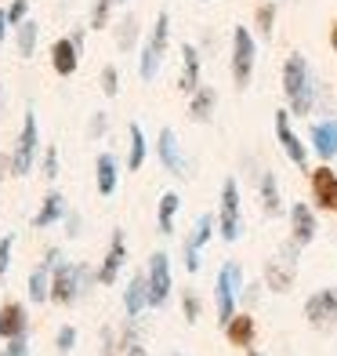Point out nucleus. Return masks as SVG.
I'll list each match as a JSON object with an SVG mask.
<instances>
[{"label": "nucleus", "mask_w": 337, "mask_h": 356, "mask_svg": "<svg viewBox=\"0 0 337 356\" xmlns=\"http://www.w3.org/2000/svg\"><path fill=\"white\" fill-rule=\"evenodd\" d=\"M4 171H8V160L0 156V182H4Z\"/></svg>", "instance_id": "48"}, {"label": "nucleus", "mask_w": 337, "mask_h": 356, "mask_svg": "<svg viewBox=\"0 0 337 356\" xmlns=\"http://www.w3.org/2000/svg\"><path fill=\"white\" fill-rule=\"evenodd\" d=\"M112 4H120V0H94V4H91V29H105L109 26Z\"/></svg>", "instance_id": "33"}, {"label": "nucleus", "mask_w": 337, "mask_h": 356, "mask_svg": "<svg viewBox=\"0 0 337 356\" xmlns=\"http://www.w3.org/2000/svg\"><path fill=\"white\" fill-rule=\"evenodd\" d=\"M200 73H203V58H200V51H196V44H182V76H178V91L182 95H192L203 80H200Z\"/></svg>", "instance_id": "18"}, {"label": "nucleus", "mask_w": 337, "mask_h": 356, "mask_svg": "<svg viewBox=\"0 0 337 356\" xmlns=\"http://www.w3.org/2000/svg\"><path fill=\"white\" fill-rule=\"evenodd\" d=\"M182 313H185V323H196L200 320V295L192 287L182 291Z\"/></svg>", "instance_id": "35"}, {"label": "nucleus", "mask_w": 337, "mask_h": 356, "mask_svg": "<svg viewBox=\"0 0 337 356\" xmlns=\"http://www.w3.org/2000/svg\"><path fill=\"white\" fill-rule=\"evenodd\" d=\"M26 331H29L26 305H19V302L0 305V338H22Z\"/></svg>", "instance_id": "25"}, {"label": "nucleus", "mask_w": 337, "mask_h": 356, "mask_svg": "<svg viewBox=\"0 0 337 356\" xmlns=\"http://www.w3.org/2000/svg\"><path fill=\"white\" fill-rule=\"evenodd\" d=\"M309 149L323 160V164H330V160L337 156V117L316 120L309 127Z\"/></svg>", "instance_id": "16"}, {"label": "nucleus", "mask_w": 337, "mask_h": 356, "mask_svg": "<svg viewBox=\"0 0 337 356\" xmlns=\"http://www.w3.org/2000/svg\"><path fill=\"white\" fill-rule=\"evenodd\" d=\"M214 109H218V91L211 84H200L196 91L189 95V117L196 124H211Z\"/></svg>", "instance_id": "23"}, {"label": "nucleus", "mask_w": 337, "mask_h": 356, "mask_svg": "<svg viewBox=\"0 0 337 356\" xmlns=\"http://www.w3.org/2000/svg\"><path fill=\"white\" fill-rule=\"evenodd\" d=\"M203 4H211V0H203Z\"/></svg>", "instance_id": "52"}, {"label": "nucleus", "mask_w": 337, "mask_h": 356, "mask_svg": "<svg viewBox=\"0 0 337 356\" xmlns=\"http://www.w3.org/2000/svg\"><path fill=\"white\" fill-rule=\"evenodd\" d=\"M127 356H149V353H146V346H138V342H135L131 349H127Z\"/></svg>", "instance_id": "46"}, {"label": "nucleus", "mask_w": 337, "mask_h": 356, "mask_svg": "<svg viewBox=\"0 0 337 356\" xmlns=\"http://www.w3.org/2000/svg\"><path fill=\"white\" fill-rule=\"evenodd\" d=\"M4 356H29V342H26V334H22V338H8Z\"/></svg>", "instance_id": "42"}, {"label": "nucleus", "mask_w": 337, "mask_h": 356, "mask_svg": "<svg viewBox=\"0 0 337 356\" xmlns=\"http://www.w3.org/2000/svg\"><path fill=\"white\" fill-rule=\"evenodd\" d=\"M247 356H261V353H254V349H250V353H247Z\"/></svg>", "instance_id": "49"}, {"label": "nucleus", "mask_w": 337, "mask_h": 356, "mask_svg": "<svg viewBox=\"0 0 337 356\" xmlns=\"http://www.w3.org/2000/svg\"><path fill=\"white\" fill-rule=\"evenodd\" d=\"M58 262H62V251L58 248H51L44 254V262L29 273V302H47L51 298V277H55V269H58Z\"/></svg>", "instance_id": "13"}, {"label": "nucleus", "mask_w": 337, "mask_h": 356, "mask_svg": "<svg viewBox=\"0 0 337 356\" xmlns=\"http://www.w3.org/2000/svg\"><path fill=\"white\" fill-rule=\"evenodd\" d=\"M120 4H127V0H120Z\"/></svg>", "instance_id": "53"}, {"label": "nucleus", "mask_w": 337, "mask_h": 356, "mask_svg": "<svg viewBox=\"0 0 337 356\" xmlns=\"http://www.w3.org/2000/svg\"><path fill=\"white\" fill-rule=\"evenodd\" d=\"M286 215H291V240H294V244H301V248H309L312 240H316V233H319V218L312 211V204L294 200Z\"/></svg>", "instance_id": "14"}, {"label": "nucleus", "mask_w": 337, "mask_h": 356, "mask_svg": "<svg viewBox=\"0 0 337 356\" xmlns=\"http://www.w3.org/2000/svg\"><path fill=\"white\" fill-rule=\"evenodd\" d=\"M26 15H29V0H11L8 4V22L11 26H22Z\"/></svg>", "instance_id": "38"}, {"label": "nucleus", "mask_w": 337, "mask_h": 356, "mask_svg": "<svg viewBox=\"0 0 337 356\" xmlns=\"http://www.w3.org/2000/svg\"><path fill=\"white\" fill-rule=\"evenodd\" d=\"M258 291H261V284H250V287H243V295H239V298H243L247 305H254V302H258Z\"/></svg>", "instance_id": "43"}, {"label": "nucleus", "mask_w": 337, "mask_h": 356, "mask_svg": "<svg viewBox=\"0 0 337 356\" xmlns=\"http://www.w3.org/2000/svg\"><path fill=\"white\" fill-rule=\"evenodd\" d=\"M37 153H40V127H37V113L33 106L26 109V120H22V131H19V142L11 149V160H8V171L15 178H26L37 164Z\"/></svg>", "instance_id": "4"}, {"label": "nucleus", "mask_w": 337, "mask_h": 356, "mask_svg": "<svg viewBox=\"0 0 337 356\" xmlns=\"http://www.w3.org/2000/svg\"><path fill=\"white\" fill-rule=\"evenodd\" d=\"M178 211H182V197L178 193H164L159 207H156V225L164 236H174V218H178Z\"/></svg>", "instance_id": "27"}, {"label": "nucleus", "mask_w": 337, "mask_h": 356, "mask_svg": "<svg viewBox=\"0 0 337 356\" xmlns=\"http://www.w3.org/2000/svg\"><path fill=\"white\" fill-rule=\"evenodd\" d=\"M135 40H138V15L127 11L120 19V26H116V51H131Z\"/></svg>", "instance_id": "31"}, {"label": "nucleus", "mask_w": 337, "mask_h": 356, "mask_svg": "<svg viewBox=\"0 0 337 356\" xmlns=\"http://www.w3.org/2000/svg\"><path fill=\"white\" fill-rule=\"evenodd\" d=\"M330 47L337 51V19H334V26H330Z\"/></svg>", "instance_id": "47"}, {"label": "nucleus", "mask_w": 337, "mask_h": 356, "mask_svg": "<svg viewBox=\"0 0 337 356\" xmlns=\"http://www.w3.org/2000/svg\"><path fill=\"white\" fill-rule=\"evenodd\" d=\"M44 178H47V182H55V178H58V145H47V149H44Z\"/></svg>", "instance_id": "36"}, {"label": "nucleus", "mask_w": 337, "mask_h": 356, "mask_svg": "<svg viewBox=\"0 0 337 356\" xmlns=\"http://www.w3.org/2000/svg\"><path fill=\"white\" fill-rule=\"evenodd\" d=\"M297 254H301V244L286 240V244L279 248V254L265 262V287L268 291L286 295V291L294 287V280H297Z\"/></svg>", "instance_id": "7"}, {"label": "nucleus", "mask_w": 337, "mask_h": 356, "mask_svg": "<svg viewBox=\"0 0 337 356\" xmlns=\"http://www.w3.org/2000/svg\"><path fill=\"white\" fill-rule=\"evenodd\" d=\"M37 40H40V26L33 19H26L22 26H15V44H19V55L22 58H33Z\"/></svg>", "instance_id": "30"}, {"label": "nucleus", "mask_w": 337, "mask_h": 356, "mask_svg": "<svg viewBox=\"0 0 337 356\" xmlns=\"http://www.w3.org/2000/svg\"><path fill=\"white\" fill-rule=\"evenodd\" d=\"M127 135H131V153H127V168H131V171H141V168H146V153H149L146 131H141L138 124H131V127H127Z\"/></svg>", "instance_id": "29"}, {"label": "nucleus", "mask_w": 337, "mask_h": 356, "mask_svg": "<svg viewBox=\"0 0 337 356\" xmlns=\"http://www.w3.org/2000/svg\"><path fill=\"white\" fill-rule=\"evenodd\" d=\"M51 70L58 76H73L80 70V47L73 44V37H58L51 44Z\"/></svg>", "instance_id": "20"}, {"label": "nucleus", "mask_w": 337, "mask_h": 356, "mask_svg": "<svg viewBox=\"0 0 337 356\" xmlns=\"http://www.w3.org/2000/svg\"><path fill=\"white\" fill-rule=\"evenodd\" d=\"M123 262H127V240H123V229H116L112 233V244H109V251H105V262H102V269H98V284H116V273L123 269Z\"/></svg>", "instance_id": "19"}, {"label": "nucleus", "mask_w": 337, "mask_h": 356, "mask_svg": "<svg viewBox=\"0 0 337 356\" xmlns=\"http://www.w3.org/2000/svg\"><path fill=\"white\" fill-rule=\"evenodd\" d=\"M171 356H185V353H171Z\"/></svg>", "instance_id": "50"}, {"label": "nucleus", "mask_w": 337, "mask_h": 356, "mask_svg": "<svg viewBox=\"0 0 337 356\" xmlns=\"http://www.w3.org/2000/svg\"><path fill=\"white\" fill-rule=\"evenodd\" d=\"M11 248H15V236H4V240H0V277H4L8 266H11Z\"/></svg>", "instance_id": "41"}, {"label": "nucleus", "mask_w": 337, "mask_h": 356, "mask_svg": "<svg viewBox=\"0 0 337 356\" xmlns=\"http://www.w3.org/2000/svg\"><path fill=\"white\" fill-rule=\"evenodd\" d=\"M254 26H258L261 40H272V33H276V0H265V4L254 11Z\"/></svg>", "instance_id": "32"}, {"label": "nucleus", "mask_w": 337, "mask_h": 356, "mask_svg": "<svg viewBox=\"0 0 337 356\" xmlns=\"http://www.w3.org/2000/svg\"><path fill=\"white\" fill-rule=\"evenodd\" d=\"M214 229H218V215H200L196 218V225H192V233L185 236V248H207L211 244V236H214Z\"/></svg>", "instance_id": "28"}, {"label": "nucleus", "mask_w": 337, "mask_h": 356, "mask_svg": "<svg viewBox=\"0 0 337 356\" xmlns=\"http://www.w3.org/2000/svg\"><path fill=\"white\" fill-rule=\"evenodd\" d=\"M66 229H69V236H80V215H66Z\"/></svg>", "instance_id": "44"}, {"label": "nucleus", "mask_w": 337, "mask_h": 356, "mask_svg": "<svg viewBox=\"0 0 337 356\" xmlns=\"http://www.w3.org/2000/svg\"><path fill=\"white\" fill-rule=\"evenodd\" d=\"M102 95H105V99H116V95H120V70L116 66H112V62H109V66H102Z\"/></svg>", "instance_id": "34"}, {"label": "nucleus", "mask_w": 337, "mask_h": 356, "mask_svg": "<svg viewBox=\"0 0 337 356\" xmlns=\"http://www.w3.org/2000/svg\"><path fill=\"white\" fill-rule=\"evenodd\" d=\"M105 131H109V117L105 113H94L91 124H87V138H102Z\"/></svg>", "instance_id": "40"}, {"label": "nucleus", "mask_w": 337, "mask_h": 356, "mask_svg": "<svg viewBox=\"0 0 337 356\" xmlns=\"http://www.w3.org/2000/svg\"><path fill=\"white\" fill-rule=\"evenodd\" d=\"M94 186H98L102 197H112L120 186V160L112 153H98V160H94Z\"/></svg>", "instance_id": "22"}, {"label": "nucleus", "mask_w": 337, "mask_h": 356, "mask_svg": "<svg viewBox=\"0 0 337 356\" xmlns=\"http://www.w3.org/2000/svg\"><path fill=\"white\" fill-rule=\"evenodd\" d=\"M0 8H4V0H0Z\"/></svg>", "instance_id": "51"}, {"label": "nucleus", "mask_w": 337, "mask_h": 356, "mask_svg": "<svg viewBox=\"0 0 337 356\" xmlns=\"http://www.w3.org/2000/svg\"><path fill=\"white\" fill-rule=\"evenodd\" d=\"M304 320L316 331H330L337 323V287H323L316 295H309V302H304Z\"/></svg>", "instance_id": "10"}, {"label": "nucleus", "mask_w": 337, "mask_h": 356, "mask_svg": "<svg viewBox=\"0 0 337 356\" xmlns=\"http://www.w3.org/2000/svg\"><path fill=\"white\" fill-rule=\"evenodd\" d=\"M8 8H0V44H4V37H8Z\"/></svg>", "instance_id": "45"}, {"label": "nucleus", "mask_w": 337, "mask_h": 356, "mask_svg": "<svg viewBox=\"0 0 337 356\" xmlns=\"http://www.w3.org/2000/svg\"><path fill=\"white\" fill-rule=\"evenodd\" d=\"M55 346H58V353H73V346H76V327H58V334H55Z\"/></svg>", "instance_id": "37"}, {"label": "nucleus", "mask_w": 337, "mask_h": 356, "mask_svg": "<svg viewBox=\"0 0 337 356\" xmlns=\"http://www.w3.org/2000/svg\"><path fill=\"white\" fill-rule=\"evenodd\" d=\"M218 233L225 244H236L243 236V207H239V182L229 175L221 182V200H218Z\"/></svg>", "instance_id": "5"}, {"label": "nucleus", "mask_w": 337, "mask_h": 356, "mask_svg": "<svg viewBox=\"0 0 337 356\" xmlns=\"http://www.w3.org/2000/svg\"><path fill=\"white\" fill-rule=\"evenodd\" d=\"M156 156H159V164H164L167 175L189 178V156L182 149L178 135H174V127H159V135H156Z\"/></svg>", "instance_id": "9"}, {"label": "nucleus", "mask_w": 337, "mask_h": 356, "mask_svg": "<svg viewBox=\"0 0 337 356\" xmlns=\"http://www.w3.org/2000/svg\"><path fill=\"white\" fill-rule=\"evenodd\" d=\"M283 99L291 106V117H309L316 109L319 84H316V73L309 66V58L301 51H291L283 62Z\"/></svg>", "instance_id": "1"}, {"label": "nucleus", "mask_w": 337, "mask_h": 356, "mask_svg": "<svg viewBox=\"0 0 337 356\" xmlns=\"http://www.w3.org/2000/svg\"><path fill=\"white\" fill-rule=\"evenodd\" d=\"M239 295H243V266H239V262H225L221 273H218V280H214V313H218L221 327L236 316Z\"/></svg>", "instance_id": "3"}, {"label": "nucleus", "mask_w": 337, "mask_h": 356, "mask_svg": "<svg viewBox=\"0 0 337 356\" xmlns=\"http://www.w3.org/2000/svg\"><path fill=\"white\" fill-rule=\"evenodd\" d=\"M254 66H258V44H254V33L247 26H236L232 29V58H229V70H232V84L243 91L254 76Z\"/></svg>", "instance_id": "6"}, {"label": "nucleus", "mask_w": 337, "mask_h": 356, "mask_svg": "<svg viewBox=\"0 0 337 356\" xmlns=\"http://www.w3.org/2000/svg\"><path fill=\"white\" fill-rule=\"evenodd\" d=\"M258 197H261V211H265L268 218H279V215L286 211L276 171H261V178H258Z\"/></svg>", "instance_id": "21"}, {"label": "nucleus", "mask_w": 337, "mask_h": 356, "mask_svg": "<svg viewBox=\"0 0 337 356\" xmlns=\"http://www.w3.org/2000/svg\"><path fill=\"white\" fill-rule=\"evenodd\" d=\"M167 44H171V15L159 11L153 29H149V37H146V44H141V58H138V76L146 80V84H149V80H156L159 66H164Z\"/></svg>", "instance_id": "2"}, {"label": "nucleus", "mask_w": 337, "mask_h": 356, "mask_svg": "<svg viewBox=\"0 0 337 356\" xmlns=\"http://www.w3.org/2000/svg\"><path fill=\"white\" fill-rule=\"evenodd\" d=\"M146 277H149V309H164V305L171 302V291H174L167 251H153V254H149Z\"/></svg>", "instance_id": "8"}, {"label": "nucleus", "mask_w": 337, "mask_h": 356, "mask_svg": "<svg viewBox=\"0 0 337 356\" xmlns=\"http://www.w3.org/2000/svg\"><path fill=\"white\" fill-rule=\"evenodd\" d=\"M309 186H312V200L323 211L337 215V171L330 164H319L316 171H309Z\"/></svg>", "instance_id": "12"}, {"label": "nucleus", "mask_w": 337, "mask_h": 356, "mask_svg": "<svg viewBox=\"0 0 337 356\" xmlns=\"http://www.w3.org/2000/svg\"><path fill=\"white\" fill-rule=\"evenodd\" d=\"M146 309H149V277L146 273H135V277L127 280V287H123V313L135 320Z\"/></svg>", "instance_id": "17"}, {"label": "nucleus", "mask_w": 337, "mask_h": 356, "mask_svg": "<svg viewBox=\"0 0 337 356\" xmlns=\"http://www.w3.org/2000/svg\"><path fill=\"white\" fill-rule=\"evenodd\" d=\"M76 273H80V291L87 295V291H91L94 284H98V273H94L87 262H76Z\"/></svg>", "instance_id": "39"}, {"label": "nucleus", "mask_w": 337, "mask_h": 356, "mask_svg": "<svg viewBox=\"0 0 337 356\" xmlns=\"http://www.w3.org/2000/svg\"><path fill=\"white\" fill-rule=\"evenodd\" d=\"M276 138H279V145H283L286 160H291L294 168L309 171V145H304L301 135L291 127V109H279V113H276Z\"/></svg>", "instance_id": "11"}, {"label": "nucleus", "mask_w": 337, "mask_h": 356, "mask_svg": "<svg viewBox=\"0 0 337 356\" xmlns=\"http://www.w3.org/2000/svg\"><path fill=\"white\" fill-rule=\"evenodd\" d=\"M225 334H229V342H232V346L250 349V346H254V334H258V323H254L250 313H236L229 323H225Z\"/></svg>", "instance_id": "26"}, {"label": "nucleus", "mask_w": 337, "mask_h": 356, "mask_svg": "<svg viewBox=\"0 0 337 356\" xmlns=\"http://www.w3.org/2000/svg\"><path fill=\"white\" fill-rule=\"evenodd\" d=\"M84 291H80V273H76V262H58L55 277H51V302L58 305H73Z\"/></svg>", "instance_id": "15"}, {"label": "nucleus", "mask_w": 337, "mask_h": 356, "mask_svg": "<svg viewBox=\"0 0 337 356\" xmlns=\"http://www.w3.org/2000/svg\"><path fill=\"white\" fill-rule=\"evenodd\" d=\"M66 215H69V207H66V197L62 193H47L44 197V204H40V211L33 215V225L37 229H51V225H58V222H66Z\"/></svg>", "instance_id": "24"}]
</instances>
